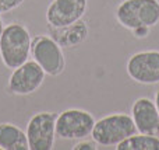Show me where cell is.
Segmentation results:
<instances>
[{
	"mask_svg": "<svg viewBox=\"0 0 159 150\" xmlns=\"http://www.w3.org/2000/svg\"><path fill=\"white\" fill-rule=\"evenodd\" d=\"M31 53V36L22 24L11 22L4 27L0 38V56L6 67L16 69L28 60Z\"/></svg>",
	"mask_w": 159,
	"mask_h": 150,
	"instance_id": "6da1fadb",
	"label": "cell"
},
{
	"mask_svg": "<svg viewBox=\"0 0 159 150\" xmlns=\"http://www.w3.org/2000/svg\"><path fill=\"white\" fill-rule=\"evenodd\" d=\"M116 18L131 31L151 28L159 22V0H124L116 10Z\"/></svg>",
	"mask_w": 159,
	"mask_h": 150,
	"instance_id": "7a4b0ae2",
	"label": "cell"
},
{
	"mask_svg": "<svg viewBox=\"0 0 159 150\" xmlns=\"http://www.w3.org/2000/svg\"><path fill=\"white\" fill-rule=\"evenodd\" d=\"M134 133H137V128L131 115L116 112L96 121L91 136L101 146H117Z\"/></svg>",
	"mask_w": 159,
	"mask_h": 150,
	"instance_id": "3957f363",
	"label": "cell"
},
{
	"mask_svg": "<svg viewBox=\"0 0 159 150\" xmlns=\"http://www.w3.org/2000/svg\"><path fill=\"white\" fill-rule=\"evenodd\" d=\"M32 58L43 72L49 76H59L64 70L66 60L61 46L53 38L46 35H38L31 41Z\"/></svg>",
	"mask_w": 159,
	"mask_h": 150,
	"instance_id": "277c9868",
	"label": "cell"
},
{
	"mask_svg": "<svg viewBox=\"0 0 159 150\" xmlns=\"http://www.w3.org/2000/svg\"><path fill=\"white\" fill-rule=\"evenodd\" d=\"M95 118L84 109H66L56 118V136L61 139H85L92 133Z\"/></svg>",
	"mask_w": 159,
	"mask_h": 150,
	"instance_id": "5b68a950",
	"label": "cell"
},
{
	"mask_svg": "<svg viewBox=\"0 0 159 150\" xmlns=\"http://www.w3.org/2000/svg\"><path fill=\"white\" fill-rule=\"evenodd\" d=\"M55 112H38L27 125V140L30 150H50L55 146L56 136Z\"/></svg>",
	"mask_w": 159,
	"mask_h": 150,
	"instance_id": "8992f818",
	"label": "cell"
},
{
	"mask_svg": "<svg viewBox=\"0 0 159 150\" xmlns=\"http://www.w3.org/2000/svg\"><path fill=\"white\" fill-rule=\"evenodd\" d=\"M45 75L46 73L35 60H27L13 70L8 79V90L17 95L31 94L42 86Z\"/></svg>",
	"mask_w": 159,
	"mask_h": 150,
	"instance_id": "52a82bcc",
	"label": "cell"
},
{
	"mask_svg": "<svg viewBox=\"0 0 159 150\" xmlns=\"http://www.w3.org/2000/svg\"><path fill=\"white\" fill-rule=\"evenodd\" d=\"M127 73L140 84L159 83V51L137 52L127 62Z\"/></svg>",
	"mask_w": 159,
	"mask_h": 150,
	"instance_id": "ba28073f",
	"label": "cell"
},
{
	"mask_svg": "<svg viewBox=\"0 0 159 150\" xmlns=\"http://www.w3.org/2000/svg\"><path fill=\"white\" fill-rule=\"evenodd\" d=\"M87 6V0H53L46 10V21L52 28L71 25L82 18Z\"/></svg>",
	"mask_w": 159,
	"mask_h": 150,
	"instance_id": "9c48e42d",
	"label": "cell"
},
{
	"mask_svg": "<svg viewBox=\"0 0 159 150\" xmlns=\"http://www.w3.org/2000/svg\"><path fill=\"white\" fill-rule=\"evenodd\" d=\"M131 118L138 133L159 138V114L152 100L141 97L131 105Z\"/></svg>",
	"mask_w": 159,
	"mask_h": 150,
	"instance_id": "30bf717a",
	"label": "cell"
},
{
	"mask_svg": "<svg viewBox=\"0 0 159 150\" xmlns=\"http://www.w3.org/2000/svg\"><path fill=\"white\" fill-rule=\"evenodd\" d=\"M0 149L30 150L27 133L13 123H0Z\"/></svg>",
	"mask_w": 159,
	"mask_h": 150,
	"instance_id": "8fae6325",
	"label": "cell"
},
{
	"mask_svg": "<svg viewBox=\"0 0 159 150\" xmlns=\"http://www.w3.org/2000/svg\"><path fill=\"white\" fill-rule=\"evenodd\" d=\"M53 30L57 34L55 36V41L60 46H75V45L81 44L82 41H85L88 35V28L85 22H82L81 20L71 25H67V27L53 28Z\"/></svg>",
	"mask_w": 159,
	"mask_h": 150,
	"instance_id": "7c38bea8",
	"label": "cell"
},
{
	"mask_svg": "<svg viewBox=\"0 0 159 150\" xmlns=\"http://www.w3.org/2000/svg\"><path fill=\"white\" fill-rule=\"evenodd\" d=\"M117 150H159V138L134 133L116 146Z\"/></svg>",
	"mask_w": 159,
	"mask_h": 150,
	"instance_id": "4fadbf2b",
	"label": "cell"
},
{
	"mask_svg": "<svg viewBox=\"0 0 159 150\" xmlns=\"http://www.w3.org/2000/svg\"><path fill=\"white\" fill-rule=\"evenodd\" d=\"M24 0H0V14L8 13V11L17 8L22 4Z\"/></svg>",
	"mask_w": 159,
	"mask_h": 150,
	"instance_id": "5bb4252c",
	"label": "cell"
},
{
	"mask_svg": "<svg viewBox=\"0 0 159 150\" xmlns=\"http://www.w3.org/2000/svg\"><path fill=\"white\" fill-rule=\"evenodd\" d=\"M74 150H95L98 149V143L93 142H80L77 145H74Z\"/></svg>",
	"mask_w": 159,
	"mask_h": 150,
	"instance_id": "9a60e30c",
	"label": "cell"
},
{
	"mask_svg": "<svg viewBox=\"0 0 159 150\" xmlns=\"http://www.w3.org/2000/svg\"><path fill=\"white\" fill-rule=\"evenodd\" d=\"M133 32L135 34V36H147L149 32V28H137V30H134Z\"/></svg>",
	"mask_w": 159,
	"mask_h": 150,
	"instance_id": "2e32d148",
	"label": "cell"
},
{
	"mask_svg": "<svg viewBox=\"0 0 159 150\" xmlns=\"http://www.w3.org/2000/svg\"><path fill=\"white\" fill-rule=\"evenodd\" d=\"M155 105H157V109H158V114H159V89H158V91H157V94H155Z\"/></svg>",
	"mask_w": 159,
	"mask_h": 150,
	"instance_id": "e0dca14e",
	"label": "cell"
},
{
	"mask_svg": "<svg viewBox=\"0 0 159 150\" xmlns=\"http://www.w3.org/2000/svg\"><path fill=\"white\" fill-rule=\"evenodd\" d=\"M3 30H4V25H3V20H2V17H0V38H2Z\"/></svg>",
	"mask_w": 159,
	"mask_h": 150,
	"instance_id": "ac0fdd59",
	"label": "cell"
}]
</instances>
